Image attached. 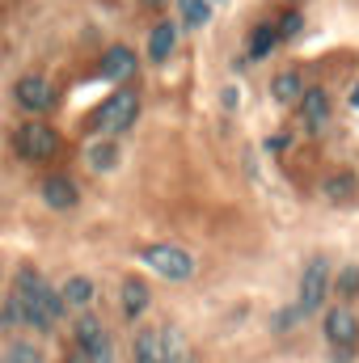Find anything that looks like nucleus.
<instances>
[{
	"mask_svg": "<svg viewBox=\"0 0 359 363\" xmlns=\"http://www.w3.org/2000/svg\"><path fill=\"white\" fill-rule=\"evenodd\" d=\"M64 317V300L60 287H51V279L38 267H21L13 279V291L4 300V325H30V330H51Z\"/></svg>",
	"mask_w": 359,
	"mask_h": 363,
	"instance_id": "1",
	"label": "nucleus"
},
{
	"mask_svg": "<svg viewBox=\"0 0 359 363\" xmlns=\"http://www.w3.org/2000/svg\"><path fill=\"white\" fill-rule=\"evenodd\" d=\"M140 118V93L136 89H114L97 110L89 114V131L93 135H118Z\"/></svg>",
	"mask_w": 359,
	"mask_h": 363,
	"instance_id": "2",
	"label": "nucleus"
},
{
	"mask_svg": "<svg viewBox=\"0 0 359 363\" xmlns=\"http://www.w3.org/2000/svg\"><path fill=\"white\" fill-rule=\"evenodd\" d=\"M326 296H330V262L317 254V258H309V262H304V271H300V287H296V313H300V317L321 313V308H326Z\"/></svg>",
	"mask_w": 359,
	"mask_h": 363,
	"instance_id": "3",
	"label": "nucleus"
},
{
	"mask_svg": "<svg viewBox=\"0 0 359 363\" xmlns=\"http://www.w3.org/2000/svg\"><path fill=\"white\" fill-rule=\"evenodd\" d=\"M140 262L144 267H153V274H161L165 283H186V279H194V258L182 250V245H144V254H140Z\"/></svg>",
	"mask_w": 359,
	"mask_h": 363,
	"instance_id": "4",
	"label": "nucleus"
},
{
	"mask_svg": "<svg viewBox=\"0 0 359 363\" xmlns=\"http://www.w3.org/2000/svg\"><path fill=\"white\" fill-rule=\"evenodd\" d=\"M13 148H17V157H21V161H34V165H43V161H51V157L60 152V131L34 118V123L17 127V135H13Z\"/></svg>",
	"mask_w": 359,
	"mask_h": 363,
	"instance_id": "5",
	"label": "nucleus"
},
{
	"mask_svg": "<svg viewBox=\"0 0 359 363\" xmlns=\"http://www.w3.org/2000/svg\"><path fill=\"white\" fill-rule=\"evenodd\" d=\"M77 347L89 355V363H114V347H110V334H106V325L93 317V313H81V321H77Z\"/></svg>",
	"mask_w": 359,
	"mask_h": 363,
	"instance_id": "6",
	"label": "nucleus"
},
{
	"mask_svg": "<svg viewBox=\"0 0 359 363\" xmlns=\"http://www.w3.org/2000/svg\"><path fill=\"white\" fill-rule=\"evenodd\" d=\"M296 110H300V127L309 135H321L330 123V93L321 85H304V93L296 97Z\"/></svg>",
	"mask_w": 359,
	"mask_h": 363,
	"instance_id": "7",
	"label": "nucleus"
},
{
	"mask_svg": "<svg viewBox=\"0 0 359 363\" xmlns=\"http://www.w3.org/2000/svg\"><path fill=\"white\" fill-rule=\"evenodd\" d=\"M321 330H326V342H330V347H355L359 342V317L343 304V300L326 308Z\"/></svg>",
	"mask_w": 359,
	"mask_h": 363,
	"instance_id": "8",
	"label": "nucleus"
},
{
	"mask_svg": "<svg viewBox=\"0 0 359 363\" xmlns=\"http://www.w3.org/2000/svg\"><path fill=\"white\" fill-rule=\"evenodd\" d=\"M13 97H17V106H21L26 114H47V110L55 106V89H51V81H43V77H21V81L13 85Z\"/></svg>",
	"mask_w": 359,
	"mask_h": 363,
	"instance_id": "9",
	"label": "nucleus"
},
{
	"mask_svg": "<svg viewBox=\"0 0 359 363\" xmlns=\"http://www.w3.org/2000/svg\"><path fill=\"white\" fill-rule=\"evenodd\" d=\"M97 77L101 81H110V85H123V81H131L136 77V51L131 47H110L106 55H101V68H97Z\"/></svg>",
	"mask_w": 359,
	"mask_h": 363,
	"instance_id": "10",
	"label": "nucleus"
},
{
	"mask_svg": "<svg viewBox=\"0 0 359 363\" xmlns=\"http://www.w3.org/2000/svg\"><path fill=\"white\" fill-rule=\"evenodd\" d=\"M148 300H153V291H148V283H144V279L127 274V279L118 283V308H123V317H127V321H140V317L148 313Z\"/></svg>",
	"mask_w": 359,
	"mask_h": 363,
	"instance_id": "11",
	"label": "nucleus"
},
{
	"mask_svg": "<svg viewBox=\"0 0 359 363\" xmlns=\"http://www.w3.org/2000/svg\"><path fill=\"white\" fill-rule=\"evenodd\" d=\"M131 359L136 363H165V325H144L131 338Z\"/></svg>",
	"mask_w": 359,
	"mask_h": 363,
	"instance_id": "12",
	"label": "nucleus"
},
{
	"mask_svg": "<svg viewBox=\"0 0 359 363\" xmlns=\"http://www.w3.org/2000/svg\"><path fill=\"white\" fill-rule=\"evenodd\" d=\"M77 199H81V190H77V182L68 178V174H47V178H43V203H47V207L72 211Z\"/></svg>",
	"mask_w": 359,
	"mask_h": 363,
	"instance_id": "13",
	"label": "nucleus"
},
{
	"mask_svg": "<svg viewBox=\"0 0 359 363\" xmlns=\"http://www.w3.org/2000/svg\"><path fill=\"white\" fill-rule=\"evenodd\" d=\"M118 144H114V135H93L89 144H85V165H89L93 174H110L114 165H118Z\"/></svg>",
	"mask_w": 359,
	"mask_h": 363,
	"instance_id": "14",
	"label": "nucleus"
},
{
	"mask_svg": "<svg viewBox=\"0 0 359 363\" xmlns=\"http://www.w3.org/2000/svg\"><path fill=\"white\" fill-rule=\"evenodd\" d=\"M174 47H178V26L174 21H157L153 34H148V60L153 64H165L174 55Z\"/></svg>",
	"mask_w": 359,
	"mask_h": 363,
	"instance_id": "15",
	"label": "nucleus"
},
{
	"mask_svg": "<svg viewBox=\"0 0 359 363\" xmlns=\"http://www.w3.org/2000/svg\"><path fill=\"white\" fill-rule=\"evenodd\" d=\"M60 300H64V308H89L93 304V279H85V274H68L64 279V287H60Z\"/></svg>",
	"mask_w": 359,
	"mask_h": 363,
	"instance_id": "16",
	"label": "nucleus"
},
{
	"mask_svg": "<svg viewBox=\"0 0 359 363\" xmlns=\"http://www.w3.org/2000/svg\"><path fill=\"white\" fill-rule=\"evenodd\" d=\"M300 93H304V77H300L296 68H287V72H279V77L270 81V97H275L279 106H296Z\"/></svg>",
	"mask_w": 359,
	"mask_h": 363,
	"instance_id": "17",
	"label": "nucleus"
},
{
	"mask_svg": "<svg viewBox=\"0 0 359 363\" xmlns=\"http://www.w3.org/2000/svg\"><path fill=\"white\" fill-rule=\"evenodd\" d=\"M359 190V178L351 174V169H343V174H330L326 178V186H321V194L330 199V203H351Z\"/></svg>",
	"mask_w": 359,
	"mask_h": 363,
	"instance_id": "18",
	"label": "nucleus"
},
{
	"mask_svg": "<svg viewBox=\"0 0 359 363\" xmlns=\"http://www.w3.org/2000/svg\"><path fill=\"white\" fill-rule=\"evenodd\" d=\"M279 47V34H275V21H258L254 30H250V60H267L270 51Z\"/></svg>",
	"mask_w": 359,
	"mask_h": 363,
	"instance_id": "19",
	"label": "nucleus"
},
{
	"mask_svg": "<svg viewBox=\"0 0 359 363\" xmlns=\"http://www.w3.org/2000/svg\"><path fill=\"white\" fill-rule=\"evenodd\" d=\"M178 17L186 30H203L211 21V0H178Z\"/></svg>",
	"mask_w": 359,
	"mask_h": 363,
	"instance_id": "20",
	"label": "nucleus"
},
{
	"mask_svg": "<svg viewBox=\"0 0 359 363\" xmlns=\"http://www.w3.org/2000/svg\"><path fill=\"white\" fill-rule=\"evenodd\" d=\"M300 30H304V13H300V9H287V13H279V21H275V34H279V43H292V38H300Z\"/></svg>",
	"mask_w": 359,
	"mask_h": 363,
	"instance_id": "21",
	"label": "nucleus"
},
{
	"mask_svg": "<svg viewBox=\"0 0 359 363\" xmlns=\"http://www.w3.org/2000/svg\"><path fill=\"white\" fill-rule=\"evenodd\" d=\"M4 363H47V359H43V351L30 347V342H9V347H4Z\"/></svg>",
	"mask_w": 359,
	"mask_h": 363,
	"instance_id": "22",
	"label": "nucleus"
},
{
	"mask_svg": "<svg viewBox=\"0 0 359 363\" xmlns=\"http://www.w3.org/2000/svg\"><path fill=\"white\" fill-rule=\"evenodd\" d=\"M330 287L338 291V300H351V296L359 291V267H343L338 279H330Z\"/></svg>",
	"mask_w": 359,
	"mask_h": 363,
	"instance_id": "23",
	"label": "nucleus"
},
{
	"mask_svg": "<svg viewBox=\"0 0 359 363\" xmlns=\"http://www.w3.org/2000/svg\"><path fill=\"white\" fill-rule=\"evenodd\" d=\"M355 347H330V363H351Z\"/></svg>",
	"mask_w": 359,
	"mask_h": 363,
	"instance_id": "24",
	"label": "nucleus"
},
{
	"mask_svg": "<svg viewBox=\"0 0 359 363\" xmlns=\"http://www.w3.org/2000/svg\"><path fill=\"white\" fill-rule=\"evenodd\" d=\"M241 106V93L237 89H224V110H237Z\"/></svg>",
	"mask_w": 359,
	"mask_h": 363,
	"instance_id": "25",
	"label": "nucleus"
},
{
	"mask_svg": "<svg viewBox=\"0 0 359 363\" xmlns=\"http://www.w3.org/2000/svg\"><path fill=\"white\" fill-rule=\"evenodd\" d=\"M68 363H89V355H85L81 347H72V351H68Z\"/></svg>",
	"mask_w": 359,
	"mask_h": 363,
	"instance_id": "26",
	"label": "nucleus"
},
{
	"mask_svg": "<svg viewBox=\"0 0 359 363\" xmlns=\"http://www.w3.org/2000/svg\"><path fill=\"white\" fill-rule=\"evenodd\" d=\"M270 152H279V148H287V135H275V140H267Z\"/></svg>",
	"mask_w": 359,
	"mask_h": 363,
	"instance_id": "27",
	"label": "nucleus"
},
{
	"mask_svg": "<svg viewBox=\"0 0 359 363\" xmlns=\"http://www.w3.org/2000/svg\"><path fill=\"white\" fill-rule=\"evenodd\" d=\"M351 106H355V110H359V85H355V89H351Z\"/></svg>",
	"mask_w": 359,
	"mask_h": 363,
	"instance_id": "28",
	"label": "nucleus"
},
{
	"mask_svg": "<svg viewBox=\"0 0 359 363\" xmlns=\"http://www.w3.org/2000/svg\"><path fill=\"white\" fill-rule=\"evenodd\" d=\"M144 4H153V9H161V4H165V0H144Z\"/></svg>",
	"mask_w": 359,
	"mask_h": 363,
	"instance_id": "29",
	"label": "nucleus"
}]
</instances>
